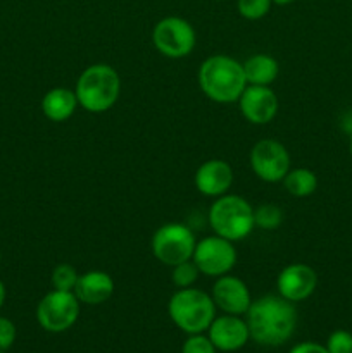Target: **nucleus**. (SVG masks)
Instances as JSON below:
<instances>
[{
    "label": "nucleus",
    "instance_id": "nucleus-2",
    "mask_svg": "<svg viewBox=\"0 0 352 353\" xmlns=\"http://www.w3.org/2000/svg\"><path fill=\"white\" fill-rule=\"evenodd\" d=\"M204 95L217 103L238 102L247 88L244 64L230 55H211L200 64L197 72Z\"/></svg>",
    "mask_w": 352,
    "mask_h": 353
},
{
    "label": "nucleus",
    "instance_id": "nucleus-18",
    "mask_svg": "<svg viewBox=\"0 0 352 353\" xmlns=\"http://www.w3.org/2000/svg\"><path fill=\"white\" fill-rule=\"evenodd\" d=\"M244 72L245 79H247V85L269 86L278 78L280 65L276 62V59L271 57V55L255 54L251 55L244 62Z\"/></svg>",
    "mask_w": 352,
    "mask_h": 353
},
{
    "label": "nucleus",
    "instance_id": "nucleus-13",
    "mask_svg": "<svg viewBox=\"0 0 352 353\" xmlns=\"http://www.w3.org/2000/svg\"><path fill=\"white\" fill-rule=\"evenodd\" d=\"M211 296L216 309L231 316H244L252 303L247 285L240 278L230 274L219 276L216 279Z\"/></svg>",
    "mask_w": 352,
    "mask_h": 353
},
{
    "label": "nucleus",
    "instance_id": "nucleus-20",
    "mask_svg": "<svg viewBox=\"0 0 352 353\" xmlns=\"http://www.w3.org/2000/svg\"><path fill=\"white\" fill-rule=\"evenodd\" d=\"M254 223L264 231L278 230L283 223L282 209L275 203H262L257 209H254Z\"/></svg>",
    "mask_w": 352,
    "mask_h": 353
},
{
    "label": "nucleus",
    "instance_id": "nucleus-32",
    "mask_svg": "<svg viewBox=\"0 0 352 353\" xmlns=\"http://www.w3.org/2000/svg\"><path fill=\"white\" fill-rule=\"evenodd\" d=\"M0 353H6V352H2V350H0Z\"/></svg>",
    "mask_w": 352,
    "mask_h": 353
},
{
    "label": "nucleus",
    "instance_id": "nucleus-15",
    "mask_svg": "<svg viewBox=\"0 0 352 353\" xmlns=\"http://www.w3.org/2000/svg\"><path fill=\"white\" fill-rule=\"evenodd\" d=\"M231 185H233V169L226 161L211 159L197 169L195 188L202 195L217 199V196L226 195Z\"/></svg>",
    "mask_w": 352,
    "mask_h": 353
},
{
    "label": "nucleus",
    "instance_id": "nucleus-14",
    "mask_svg": "<svg viewBox=\"0 0 352 353\" xmlns=\"http://www.w3.org/2000/svg\"><path fill=\"white\" fill-rule=\"evenodd\" d=\"M209 340L219 352H237L244 347L251 338L248 326L240 316H224L214 317L209 326Z\"/></svg>",
    "mask_w": 352,
    "mask_h": 353
},
{
    "label": "nucleus",
    "instance_id": "nucleus-24",
    "mask_svg": "<svg viewBox=\"0 0 352 353\" xmlns=\"http://www.w3.org/2000/svg\"><path fill=\"white\" fill-rule=\"evenodd\" d=\"M326 350L330 353H352V333L345 330H337L328 336Z\"/></svg>",
    "mask_w": 352,
    "mask_h": 353
},
{
    "label": "nucleus",
    "instance_id": "nucleus-28",
    "mask_svg": "<svg viewBox=\"0 0 352 353\" xmlns=\"http://www.w3.org/2000/svg\"><path fill=\"white\" fill-rule=\"evenodd\" d=\"M3 302H6V286H3V283L0 281V309H2Z\"/></svg>",
    "mask_w": 352,
    "mask_h": 353
},
{
    "label": "nucleus",
    "instance_id": "nucleus-31",
    "mask_svg": "<svg viewBox=\"0 0 352 353\" xmlns=\"http://www.w3.org/2000/svg\"><path fill=\"white\" fill-rule=\"evenodd\" d=\"M217 2H223V0H217Z\"/></svg>",
    "mask_w": 352,
    "mask_h": 353
},
{
    "label": "nucleus",
    "instance_id": "nucleus-26",
    "mask_svg": "<svg viewBox=\"0 0 352 353\" xmlns=\"http://www.w3.org/2000/svg\"><path fill=\"white\" fill-rule=\"evenodd\" d=\"M16 334L17 331L12 321L7 317H0V350H9L16 341Z\"/></svg>",
    "mask_w": 352,
    "mask_h": 353
},
{
    "label": "nucleus",
    "instance_id": "nucleus-30",
    "mask_svg": "<svg viewBox=\"0 0 352 353\" xmlns=\"http://www.w3.org/2000/svg\"><path fill=\"white\" fill-rule=\"evenodd\" d=\"M349 152H351L352 155V134H351V141H349Z\"/></svg>",
    "mask_w": 352,
    "mask_h": 353
},
{
    "label": "nucleus",
    "instance_id": "nucleus-17",
    "mask_svg": "<svg viewBox=\"0 0 352 353\" xmlns=\"http://www.w3.org/2000/svg\"><path fill=\"white\" fill-rule=\"evenodd\" d=\"M78 99L75 90L69 88H52L41 99V110L48 121L54 123H64L78 109Z\"/></svg>",
    "mask_w": 352,
    "mask_h": 353
},
{
    "label": "nucleus",
    "instance_id": "nucleus-25",
    "mask_svg": "<svg viewBox=\"0 0 352 353\" xmlns=\"http://www.w3.org/2000/svg\"><path fill=\"white\" fill-rule=\"evenodd\" d=\"M216 347L213 345V341L209 340V336H204L200 334H190L186 338V341L183 343L182 353H216Z\"/></svg>",
    "mask_w": 352,
    "mask_h": 353
},
{
    "label": "nucleus",
    "instance_id": "nucleus-19",
    "mask_svg": "<svg viewBox=\"0 0 352 353\" xmlns=\"http://www.w3.org/2000/svg\"><path fill=\"white\" fill-rule=\"evenodd\" d=\"M283 186L290 195L297 199H304L316 192L317 188V176L311 169L297 168L290 169L286 176L283 178Z\"/></svg>",
    "mask_w": 352,
    "mask_h": 353
},
{
    "label": "nucleus",
    "instance_id": "nucleus-8",
    "mask_svg": "<svg viewBox=\"0 0 352 353\" xmlns=\"http://www.w3.org/2000/svg\"><path fill=\"white\" fill-rule=\"evenodd\" d=\"M79 317V300L75 292L52 290L37 307V321L48 333H64Z\"/></svg>",
    "mask_w": 352,
    "mask_h": 353
},
{
    "label": "nucleus",
    "instance_id": "nucleus-23",
    "mask_svg": "<svg viewBox=\"0 0 352 353\" xmlns=\"http://www.w3.org/2000/svg\"><path fill=\"white\" fill-rule=\"evenodd\" d=\"M273 0H237V10L244 19L259 21L271 10Z\"/></svg>",
    "mask_w": 352,
    "mask_h": 353
},
{
    "label": "nucleus",
    "instance_id": "nucleus-3",
    "mask_svg": "<svg viewBox=\"0 0 352 353\" xmlns=\"http://www.w3.org/2000/svg\"><path fill=\"white\" fill-rule=\"evenodd\" d=\"M75 93L86 112H106L119 99L121 78L113 65L93 64L79 74Z\"/></svg>",
    "mask_w": 352,
    "mask_h": 353
},
{
    "label": "nucleus",
    "instance_id": "nucleus-5",
    "mask_svg": "<svg viewBox=\"0 0 352 353\" xmlns=\"http://www.w3.org/2000/svg\"><path fill=\"white\" fill-rule=\"evenodd\" d=\"M209 224L214 233L230 241L247 238L255 228L254 207L240 195L217 196L209 209Z\"/></svg>",
    "mask_w": 352,
    "mask_h": 353
},
{
    "label": "nucleus",
    "instance_id": "nucleus-29",
    "mask_svg": "<svg viewBox=\"0 0 352 353\" xmlns=\"http://www.w3.org/2000/svg\"><path fill=\"white\" fill-rule=\"evenodd\" d=\"M295 0H273V3L275 6H290V3H293Z\"/></svg>",
    "mask_w": 352,
    "mask_h": 353
},
{
    "label": "nucleus",
    "instance_id": "nucleus-21",
    "mask_svg": "<svg viewBox=\"0 0 352 353\" xmlns=\"http://www.w3.org/2000/svg\"><path fill=\"white\" fill-rule=\"evenodd\" d=\"M171 269V281L176 288H190V286L195 285L200 274L199 268H197L192 259L185 262H179V264L173 265Z\"/></svg>",
    "mask_w": 352,
    "mask_h": 353
},
{
    "label": "nucleus",
    "instance_id": "nucleus-33",
    "mask_svg": "<svg viewBox=\"0 0 352 353\" xmlns=\"http://www.w3.org/2000/svg\"><path fill=\"white\" fill-rule=\"evenodd\" d=\"M71 353H76V352H71Z\"/></svg>",
    "mask_w": 352,
    "mask_h": 353
},
{
    "label": "nucleus",
    "instance_id": "nucleus-11",
    "mask_svg": "<svg viewBox=\"0 0 352 353\" xmlns=\"http://www.w3.org/2000/svg\"><path fill=\"white\" fill-rule=\"evenodd\" d=\"M240 112L251 124H269L278 114V97L269 86L247 85L238 99Z\"/></svg>",
    "mask_w": 352,
    "mask_h": 353
},
{
    "label": "nucleus",
    "instance_id": "nucleus-22",
    "mask_svg": "<svg viewBox=\"0 0 352 353\" xmlns=\"http://www.w3.org/2000/svg\"><path fill=\"white\" fill-rule=\"evenodd\" d=\"M78 271L71 264H59L52 272V286L54 290H62V292H75V286L78 283Z\"/></svg>",
    "mask_w": 352,
    "mask_h": 353
},
{
    "label": "nucleus",
    "instance_id": "nucleus-1",
    "mask_svg": "<svg viewBox=\"0 0 352 353\" xmlns=\"http://www.w3.org/2000/svg\"><path fill=\"white\" fill-rule=\"evenodd\" d=\"M245 316L251 338L262 347H280L292 338L297 326L295 307L280 295L255 300Z\"/></svg>",
    "mask_w": 352,
    "mask_h": 353
},
{
    "label": "nucleus",
    "instance_id": "nucleus-16",
    "mask_svg": "<svg viewBox=\"0 0 352 353\" xmlns=\"http://www.w3.org/2000/svg\"><path fill=\"white\" fill-rule=\"evenodd\" d=\"M114 293V281L107 272L88 271L79 274L78 283L75 286V295L79 303L86 305H100L107 302Z\"/></svg>",
    "mask_w": 352,
    "mask_h": 353
},
{
    "label": "nucleus",
    "instance_id": "nucleus-27",
    "mask_svg": "<svg viewBox=\"0 0 352 353\" xmlns=\"http://www.w3.org/2000/svg\"><path fill=\"white\" fill-rule=\"evenodd\" d=\"M290 353H330L326 350V347L320 343H314V341H304V343L295 345V347L290 350Z\"/></svg>",
    "mask_w": 352,
    "mask_h": 353
},
{
    "label": "nucleus",
    "instance_id": "nucleus-4",
    "mask_svg": "<svg viewBox=\"0 0 352 353\" xmlns=\"http://www.w3.org/2000/svg\"><path fill=\"white\" fill-rule=\"evenodd\" d=\"M168 312L173 323L186 334H200L209 330L216 317L213 296L193 286L178 288L169 299Z\"/></svg>",
    "mask_w": 352,
    "mask_h": 353
},
{
    "label": "nucleus",
    "instance_id": "nucleus-12",
    "mask_svg": "<svg viewBox=\"0 0 352 353\" xmlns=\"http://www.w3.org/2000/svg\"><path fill=\"white\" fill-rule=\"evenodd\" d=\"M280 296L289 302H304L314 293L317 286V274L307 264H290L282 269L276 279Z\"/></svg>",
    "mask_w": 352,
    "mask_h": 353
},
{
    "label": "nucleus",
    "instance_id": "nucleus-10",
    "mask_svg": "<svg viewBox=\"0 0 352 353\" xmlns=\"http://www.w3.org/2000/svg\"><path fill=\"white\" fill-rule=\"evenodd\" d=\"M251 168L266 183L283 181L290 171V154L278 140H259L251 150Z\"/></svg>",
    "mask_w": 352,
    "mask_h": 353
},
{
    "label": "nucleus",
    "instance_id": "nucleus-6",
    "mask_svg": "<svg viewBox=\"0 0 352 353\" xmlns=\"http://www.w3.org/2000/svg\"><path fill=\"white\" fill-rule=\"evenodd\" d=\"M197 240L192 230L185 224L169 223L159 228L152 236V254L162 264L173 265L190 261L195 250Z\"/></svg>",
    "mask_w": 352,
    "mask_h": 353
},
{
    "label": "nucleus",
    "instance_id": "nucleus-7",
    "mask_svg": "<svg viewBox=\"0 0 352 353\" xmlns=\"http://www.w3.org/2000/svg\"><path fill=\"white\" fill-rule=\"evenodd\" d=\"M154 47L164 57L183 59L195 48L197 34L192 24L179 16L162 17L152 30Z\"/></svg>",
    "mask_w": 352,
    "mask_h": 353
},
{
    "label": "nucleus",
    "instance_id": "nucleus-9",
    "mask_svg": "<svg viewBox=\"0 0 352 353\" xmlns=\"http://www.w3.org/2000/svg\"><path fill=\"white\" fill-rule=\"evenodd\" d=\"M192 261L199 268L200 274L219 278L228 274L237 264V248L233 247V241L214 234L197 241Z\"/></svg>",
    "mask_w": 352,
    "mask_h": 353
}]
</instances>
